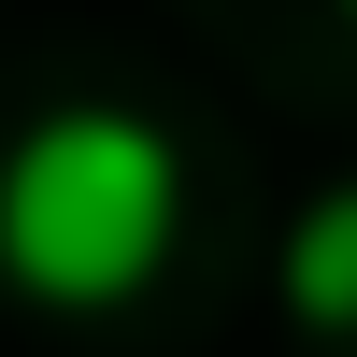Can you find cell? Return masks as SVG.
Here are the masks:
<instances>
[{
	"instance_id": "cell-3",
	"label": "cell",
	"mask_w": 357,
	"mask_h": 357,
	"mask_svg": "<svg viewBox=\"0 0 357 357\" xmlns=\"http://www.w3.org/2000/svg\"><path fill=\"white\" fill-rule=\"evenodd\" d=\"M343 15H357V0H343Z\"/></svg>"
},
{
	"instance_id": "cell-1",
	"label": "cell",
	"mask_w": 357,
	"mask_h": 357,
	"mask_svg": "<svg viewBox=\"0 0 357 357\" xmlns=\"http://www.w3.org/2000/svg\"><path fill=\"white\" fill-rule=\"evenodd\" d=\"M172 215H186V158L129 100H72L0 158V272L29 301H72V314L129 301L172 257Z\"/></svg>"
},
{
	"instance_id": "cell-2",
	"label": "cell",
	"mask_w": 357,
	"mask_h": 357,
	"mask_svg": "<svg viewBox=\"0 0 357 357\" xmlns=\"http://www.w3.org/2000/svg\"><path fill=\"white\" fill-rule=\"evenodd\" d=\"M286 301H301L314 329H357V186L301 200V229H286Z\"/></svg>"
}]
</instances>
